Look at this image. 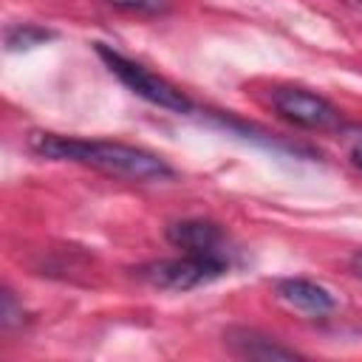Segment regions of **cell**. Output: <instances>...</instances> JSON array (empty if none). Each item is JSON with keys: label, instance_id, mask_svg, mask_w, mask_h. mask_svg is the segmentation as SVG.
Returning a JSON list of instances; mask_svg holds the SVG:
<instances>
[{"label": "cell", "instance_id": "cell-1", "mask_svg": "<svg viewBox=\"0 0 362 362\" xmlns=\"http://www.w3.org/2000/svg\"><path fill=\"white\" fill-rule=\"evenodd\" d=\"M28 147L40 158L71 161V164L93 167L99 173L130 178V181H144L147 184V181H167V178H173V167L161 156H156V153H150L144 147L122 144V141L79 139V136L34 130L28 136Z\"/></svg>", "mask_w": 362, "mask_h": 362}, {"label": "cell", "instance_id": "cell-2", "mask_svg": "<svg viewBox=\"0 0 362 362\" xmlns=\"http://www.w3.org/2000/svg\"><path fill=\"white\" fill-rule=\"evenodd\" d=\"M96 54L107 65V71L139 99H144L161 110H170V113H192V99L178 85H173L167 76L150 71L147 65L124 57L122 51H116L105 42H96Z\"/></svg>", "mask_w": 362, "mask_h": 362}, {"label": "cell", "instance_id": "cell-3", "mask_svg": "<svg viewBox=\"0 0 362 362\" xmlns=\"http://www.w3.org/2000/svg\"><path fill=\"white\" fill-rule=\"evenodd\" d=\"M229 260L223 257H206V255H189L181 252V257H164L153 260L136 269V274L161 291H189L198 286H206L229 272Z\"/></svg>", "mask_w": 362, "mask_h": 362}, {"label": "cell", "instance_id": "cell-4", "mask_svg": "<svg viewBox=\"0 0 362 362\" xmlns=\"http://www.w3.org/2000/svg\"><path fill=\"white\" fill-rule=\"evenodd\" d=\"M272 107L277 110L280 119L303 127V130H339L342 116L339 110L320 93L283 85L272 90Z\"/></svg>", "mask_w": 362, "mask_h": 362}, {"label": "cell", "instance_id": "cell-5", "mask_svg": "<svg viewBox=\"0 0 362 362\" xmlns=\"http://www.w3.org/2000/svg\"><path fill=\"white\" fill-rule=\"evenodd\" d=\"M167 240L175 249L189 252V255H206V257L229 260V238L215 221H204V218L175 221V223L167 226Z\"/></svg>", "mask_w": 362, "mask_h": 362}, {"label": "cell", "instance_id": "cell-6", "mask_svg": "<svg viewBox=\"0 0 362 362\" xmlns=\"http://www.w3.org/2000/svg\"><path fill=\"white\" fill-rule=\"evenodd\" d=\"M274 291L288 308H294L305 317H314V320H322V317L334 314V308H337L334 294L308 277H283L274 283Z\"/></svg>", "mask_w": 362, "mask_h": 362}, {"label": "cell", "instance_id": "cell-7", "mask_svg": "<svg viewBox=\"0 0 362 362\" xmlns=\"http://www.w3.org/2000/svg\"><path fill=\"white\" fill-rule=\"evenodd\" d=\"M223 345L229 348V354L240 356V359H297L300 351L283 345L280 339L257 331V328H229L223 334Z\"/></svg>", "mask_w": 362, "mask_h": 362}, {"label": "cell", "instance_id": "cell-8", "mask_svg": "<svg viewBox=\"0 0 362 362\" xmlns=\"http://www.w3.org/2000/svg\"><path fill=\"white\" fill-rule=\"evenodd\" d=\"M57 34L51 28H42L37 23H17V25H8L6 34H3V42H6V51H31L37 45H45L48 40H54Z\"/></svg>", "mask_w": 362, "mask_h": 362}, {"label": "cell", "instance_id": "cell-9", "mask_svg": "<svg viewBox=\"0 0 362 362\" xmlns=\"http://www.w3.org/2000/svg\"><path fill=\"white\" fill-rule=\"evenodd\" d=\"M337 136H339V141L345 144L351 161L362 170V124H345V122H342L339 130H337Z\"/></svg>", "mask_w": 362, "mask_h": 362}, {"label": "cell", "instance_id": "cell-10", "mask_svg": "<svg viewBox=\"0 0 362 362\" xmlns=\"http://www.w3.org/2000/svg\"><path fill=\"white\" fill-rule=\"evenodd\" d=\"M25 320V311H23V303H17L14 291L11 288H3V305H0V322L3 328H14V325H23Z\"/></svg>", "mask_w": 362, "mask_h": 362}, {"label": "cell", "instance_id": "cell-11", "mask_svg": "<svg viewBox=\"0 0 362 362\" xmlns=\"http://www.w3.org/2000/svg\"><path fill=\"white\" fill-rule=\"evenodd\" d=\"M110 6L116 8H124V11H136V14H164L170 11V0H107Z\"/></svg>", "mask_w": 362, "mask_h": 362}, {"label": "cell", "instance_id": "cell-12", "mask_svg": "<svg viewBox=\"0 0 362 362\" xmlns=\"http://www.w3.org/2000/svg\"><path fill=\"white\" fill-rule=\"evenodd\" d=\"M342 6H345V8H348V11L362 23V0H342Z\"/></svg>", "mask_w": 362, "mask_h": 362}, {"label": "cell", "instance_id": "cell-13", "mask_svg": "<svg viewBox=\"0 0 362 362\" xmlns=\"http://www.w3.org/2000/svg\"><path fill=\"white\" fill-rule=\"evenodd\" d=\"M351 269H354V274H356V277H362V249H359V252H354V257H351Z\"/></svg>", "mask_w": 362, "mask_h": 362}]
</instances>
